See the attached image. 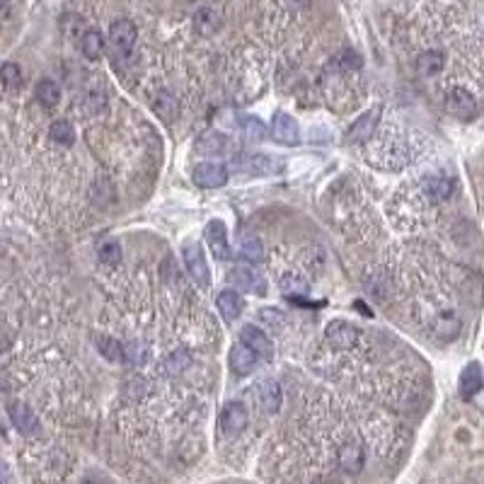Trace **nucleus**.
I'll list each match as a JSON object with an SVG mask.
<instances>
[{
    "label": "nucleus",
    "mask_w": 484,
    "mask_h": 484,
    "mask_svg": "<svg viewBox=\"0 0 484 484\" xmlns=\"http://www.w3.org/2000/svg\"><path fill=\"white\" fill-rule=\"evenodd\" d=\"M37 99L44 107H56L61 99V87L54 80H41L37 85Z\"/></svg>",
    "instance_id": "obj_29"
},
{
    "label": "nucleus",
    "mask_w": 484,
    "mask_h": 484,
    "mask_svg": "<svg viewBox=\"0 0 484 484\" xmlns=\"http://www.w3.org/2000/svg\"><path fill=\"white\" fill-rule=\"evenodd\" d=\"M216 305H218V312L223 315V320L226 322H233L238 320L242 315V310H245V303H242V296L238 291H233V288H226V291L218 293L216 298Z\"/></svg>",
    "instance_id": "obj_15"
},
{
    "label": "nucleus",
    "mask_w": 484,
    "mask_h": 484,
    "mask_svg": "<svg viewBox=\"0 0 484 484\" xmlns=\"http://www.w3.org/2000/svg\"><path fill=\"white\" fill-rule=\"evenodd\" d=\"M194 22H197V29L202 34H211L216 29V25H218V17H216V13L211 8H204V10H199V13L194 15Z\"/></svg>",
    "instance_id": "obj_35"
},
{
    "label": "nucleus",
    "mask_w": 484,
    "mask_h": 484,
    "mask_svg": "<svg viewBox=\"0 0 484 484\" xmlns=\"http://www.w3.org/2000/svg\"><path fill=\"white\" fill-rule=\"evenodd\" d=\"M240 128H242V136H245L247 141H264L267 138V126H264V121L259 119V116H242Z\"/></svg>",
    "instance_id": "obj_28"
},
{
    "label": "nucleus",
    "mask_w": 484,
    "mask_h": 484,
    "mask_svg": "<svg viewBox=\"0 0 484 484\" xmlns=\"http://www.w3.org/2000/svg\"><path fill=\"white\" fill-rule=\"evenodd\" d=\"M281 291L286 293L288 298H296V296L308 293V283H305L303 279H298V276H293V274H286L281 279Z\"/></svg>",
    "instance_id": "obj_32"
},
{
    "label": "nucleus",
    "mask_w": 484,
    "mask_h": 484,
    "mask_svg": "<svg viewBox=\"0 0 484 484\" xmlns=\"http://www.w3.org/2000/svg\"><path fill=\"white\" fill-rule=\"evenodd\" d=\"M324 339L334 349H351L358 339V329L346 320H332L324 327Z\"/></svg>",
    "instance_id": "obj_5"
},
{
    "label": "nucleus",
    "mask_w": 484,
    "mask_h": 484,
    "mask_svg": "<svg viewBox=\"0 0 484 484\" xmlns=\"http://www.w3.org/2000/svg\"><path fill=\"white\" fill-rule=\"evenodd\" d=\"M148 346L143 344V341H128V344H123V361H128L131 365H143L148 361Z\"/></svg>",
    "instance_id": "obj_30"
},
{
    "label": "nucleus",
    "mask_w": 484,
    "mask_h": 484,
    "mask_svg": "<svg viewBox=\"0 0 484 484\" xmlns=\"http://www.w3.org/2000/svg\"><path fill=\"white\" fill-rule=\"evenodd\" d=\"M228 279H230L233 286L242 288V291H252V293H259V296L267 291L264 279L252 267H233L228 271Z\"/></svg>",
    "instance_id": "obj_14"
},
{
    "label": "nucleus",
    "mask_w": 484,
    "mask_h": 484,
    "mask_svg": "<svg viewBox=\"0 0 484 484\" xmlns=\"http://www.w3.org/2000/svg\"><path fill=\"white\" fill-rule=\"evenodd\" d=\"M271 133L274 138L283 145H298L300 143V126L286 111H276L274 119H271Z\"/></svg>",
    "instance_id": "obj_7"
},
{
    "label": "nucleus",
    "mask_w": 484,
    "mask_h": 484,
    "mask_svg": "<svg viewBox=\"0 0 484 484\" xmlns=\"http://www.w3.org/2000/svg\"><path fill=\"white\" fill-rule=\"evenodd\" d=\"M257 400H259V405H262V409L267 412V414H276V412L281 409V405H283L281 385L276 380H271V378L259 380L257 383Z\"/></svg>",
    "instance_id": "obj_13"
},
{
    "label": "nucleus",
    "mask_w": 484,
    "mask_h": 484,
    "mask_svg": "<svg viewBox=\"0 0 484 484\" xmlns=\"http://www.w3.org/2000/svg\"><path fill=\"white\" fill-rule=\"evenodd\" d=\"M8 414H10V419H13L15 429L20 431V434L32 436V434H37V431H39V419H37V414L32 412V407L25 405V402H20V400H15V402L8 405Z\"/></svg>",
    "instance_id": "obj_9"
},
{
    "label": "nucleus",
    "mask_w": 484,
    "mask_h": 484,
    "mask_svg": "<svg viewBox=\"0 0 484 484\" xmlns=\"http://www.w3.org/2000/svg\"><path fill=\"white\" fill-rule=\"evenodd\" d=\"M228 150V138L221 131H206L202 138L197 141V153L199 155H223Z\"/></svg>",
    "instance_id": "obj_18"
},
{
    "label": "nucleus",
    "mask_w": 484,
    "mask_h": 484,
    "mask_svg": "<svg viewBox=\"0 0 484 484\" xmlns=\"http://www.w3.org/2000/svg\"><path fill=\"white\" fill-rule=\"evenodd\" d=\"M109 41H111V46H114V51H119V54H128L136 44V25L131 20L111 22Z\"/></svg>",
    "instance_id": "obj_12"
},
{
    "label": "nucleus",
    "mask_w": 484,
    "mask_h": 484,
    "mask_svg": "<svg viewBox=\"0 0 484 484\" xmlns=\"http://www.w3.org/2000/svg\"><path fill=\"white\" fill-rule=\"evenodd\" d=\"M247 422H250V412L242 402H228L221 412V429L226 434L235 436L240 431L247 429Z\"/></svg>",
    "instance_id": "obj_8"
},
{
    "label": "nucleus",
    "mask_w": 484,
    "mask_h": 484,
    "mask_svg": "<svg viewBox=\"0 0 484 484\" xmlns=\"http://www.w3.org/2000/svg\"><path fill=\"white\" fill-rule=\"evenodd\" d=\"M80 49L85 58H90V61H97L99 56H102L104 51V37L97 32V29H87L85 34H82L80 39Z\"/></svg>",
    "instance_id": "obj_22"
},
{
    "label": "nucleus",
    "mask_w": 484,
    "mask_h": 484,
    "mask_svg": "<svg viewBox=\"0 0 484 484\" xmlns=\"http://www.w3.org/2000/svg\"><path fill=\"white\" fill-rule=\"evenodd\" d=\"M189 365H192V356L180 349V351H172L167 358H165L163 370H165V375H180V373H185Z\"/></svg>",
    "instance_id": "obj_26"
},
{
    "label": "nucleus",
    "mask_w": 484,
    "mask_h": 484,
    "mask_svg": "<svg viewBox=\"0 0 484 484\" xmlns=\"http://www.w3.org/2000/svg\"><path fill=\"white\" fill-rule=\"evenodd\" d=\"M336 460H339V468L344 470L346 475H358L365 463V451L358 441H346V444L339 448Z\"/></svg>",
    "instance_id": "obj_11"
},
{
    "label": "nucleus",
    "mask_w": 484,
    "mask_h": 484,
    "mask_svg": "<svg viewBox=\"0 0 484 484\" xmlns=\"http://www.w3.org/2000/svg\"><path fill=\"white\" fill-rule=\"evenodd\" d=\"M444 66H446V56L441 51H424L417 58V70L422 75H436L444 70Z\"/></svg>",
    "instance_id": "obj_23"
},
{
    "label": "nucleus",
    "mask_w": 484,
    "mask_h": 484,
    "mask_svg": "<svg viewBox=\"0 0 484 484\" xmlns=\"http://www.w3.org/2000/svg\"><path fill=\"white\" fill-rule=\"evenodd\" d=\"M92 202L97 204V206H109L111 202H114V192H111V185L107 180H97L94 182V187H92Z\"/></svg>",
    "instance_id": "obj_33"
},
{
    "label": "nucleus",
    "mask_w": 484,
    "mask_h": 484,
    "mask_svg": "<svg viewBox=\"0 0 484 484\" xmlns=\"http://www.w3.org/2000/svg\"><path fill=\"white\" fill-rule=\"evenodd\" d=\"M228 167L226 165H221V163H202V165H197L194 167V172H192V180H194V185H199V187H204V189H218V187H223L228 182Z\"/></svg>",
    "instance_id": "obj_6"
},
{
    "label": "nucleus",
    "mask_w": 484,
    "mask_h": 484,
    "mask_svg": "<svg viewBox=\"0 0 484 484\" xmlns=\"http://www.w3.org/2000/svg\"><path fill=\"white\" fill-rule=\"evenodd\" d=\"M99 262H104V264H119V259H121V247H119V242L116 240H107V242H102L99 245Z\"/></svg>",
    "instance_id": "obj_34"
},
{
    "label": "nucleus",
    "mask_w": 484,
    "mask_h": 484,
    "mask_svg": "<svg viewBox=\"0 0 484 484\" xmlns=\"http://www.w3.org/2000/svg\"><path fill=\"white\" fill-rule=\"evenodd\" d=\"M446 109L448 114H453L460 121H470L477 116V99L475 94L465 87H453L446 97Z\"/></svg>",
    "instance_id": "obj_3"
},
{
    "label": "nucleus",
    "mask_w": 484,
    "mask_h": 484,
    "mask_svg": "<svg viewBox=\"0 0 484 484\" xmlns=\"http://www.w3.org/2000/svg\"><path fill=\"white\" fill-rule=\"evenodd\" d=\"M480 390H482V368H480V363H470L468 368L463 370V375H460V395H463L465 400H470Z\"/></svg>",
    "instance_id": "obj_19"
},
{
    "label": "nucleus",
    "mask_w": 484,
    "mask_h": 484,
    "mask_svg": "<svg viewBox=\"0 0 484 484\" xmlns=\"http://www.w3.org/2000/svg\"><path fill=\"white\" fill-rule=\"evenodd\" d=\"M230 167L235 170V172H242V175H252V177H259V175H271L276 172V165H274V158L269 155H240L235 165H230Z\"/></svg>",
    "instance_id": "obj_10"
},
{
    "label": "nucleus",
    "mask_w": 484,
    "mask_h": 484,
    "mask_svg": "<svg viewBox=\"0 0 484 484\" xmlns=\"http://www.w3.org/2000/svg\"><path fill=\"white\" fill-rule=\"evenodd\" d=\"M240 344L247 346L252 353H257L259 361H271V358H274V344H271L269 334L259 327L245 324V327L240 329Z\"/></svg>",
    "instance_id": "obj_4"
},
{
    "label": "nucleus",
    "mask_w": 484,
    "mask_h": 484,
    "mask_svg": "<svg viewBox=\"0 0 484 484\" xmlns=\"http://www.w3.org/2000/svg\"><path fill=\"white\" fill-rule=\"evenodd\" d=\"M257 365H259L257 353H252L247 346L238 344L230 349V368H233L235 375H250Z\"/></svg>",
    "instance_id": "obj_17"
},
{
    "label": "nucleus",
    "mask_w": 484,
    "mask_h": 484,
    "mask_svg": "<svg viewBox=\"0 0 484 484\" xmlns=\"http://www.w3.org/2000/svg\"><path fill=\"white\" fill-rule=\"evenodd\" d=\"M257 317H259V322L269 329V332H281V329L286 327V315L276 308H262L257 312Z\"/></svg>",
    "instance_id": "obj_31"
},
{
    "label": "nucleus",
    "mask_w": 484,
    "mask_h": 484,
    "mask_svg": "<svg viewBox=\"0 0 484 484\" xmlns=\"http://www.w3.org/2000/svg\"><path fill=\"white\" fill-rule=\"evenodd\" d=\"M49 138L54 141V143H58V145H73V141H75L73 123L63 121V119L54 121V123H51V128H49Z\"/></svg>",
    "instance_id": "obj_27"
},
{
    "label": "nucleus",
    "mask_w": 484,
    "mask_h": 484,
    "mask_svg": "<svg viewBox=\"0 0 484 484\" xmlns=\"http://www.w3.org/2000/svg\"><path fill=\"white\" fill-rule=\"evenodd\" d=\"M182 257H185V264H187L189 276H192V279L197 281L202 288H209L211 271H209V262H206L202 242L192 240V238L185 240V242H182Z\"/></svg>",
    "instance_id": "obj_1"
},
{
    "label": "nucleus",
    "mask_w": 484,
    "mask_h": 484,
    "mask_svg": "<svg viewBox=\"0 0 484 484\" xmlns=\"http://www.w3.org/2000/svg\"><path fill=\"white\" fill-rule=\"evenodd\" d=\"M153 111L160 116L163 121L172 123L177 119V102L170 92H158L155 99H153Z\"/></svg>",
    "instance_id": "obj_24"
},
{
    "label": "nucleus",
    "mask_w": 484,
    "mask_h": 484,
    "mask_svg": "<svg viewBox=\"0 0 484 484\" xmlns=\"http://www.w3.org/2000/svg\"><path fill=\"white\" fill-rule=\"evenodd\" d=\"M240 255L245 257V259H250V262H262V259H264V245H262V240H259L257 235L245 233L240 238Z\"/></svg>",
    "instance_id": "obj_25"
},
{
    "label": "nucleus",
    "mask_w": 484,
    "mask_h": 484,
    "mask_svg": "<svg viewBox=\"0 0 484 484\" xmlns=\"http://www.w3.org/2000/svg\"><path fill=\"white\" fill-rule=\"evenodd\" d=\"M375 128H378V111H368V114L358 116L353 121V126L346 131V141L349 143H365V141L373 138Z\"/></svg>",
    "instance_id": "obj_16"
},
{
    "label": "nucleus",
    "mask_w": 484,
    "mask_h": 484,
    "mask_svg": "<svg viewBox=\"0 0 484 484\" xmlns=\"http://www.w3.org/2000/svg\"><path fill=\"white\" fill-rule=\"evenodd\" d=\"M0 80L5 82L8 87H20V82H22V70L17 63H3L0 66Z\"/></svg>",
    "instance_id": "obj_36"
},
{
    "label": "nucleus",
    "mask_w": 484,
    "mask_h": 484,
    "mask_svg": "<svg viewBox=\"0 0 484 484\" xmlns=\"http://www.w3.org/2000/svg\"><path fill=\"white\" fill-rule=\"evenodd\" d=\"M424 192H427V197L434 199V202H446V199L453 194V180H448V177H429V180L424 182Z\"/></svg>",
    "instance_id": "obj_20"
},
{
    "label": "nucleus",
    "mask_w": 484,
    "mask_h": 484,
    "mask_svg": "<svg viewBox=\"0 0 484 484\" xmlns=\"http://www.w3.org/2000/svg\"><path fill=\"white\" fill-rule=\"evenodd\" d=\"M94 346H97L99 353H102L107 361H114V363L123 361V344H121V341H116L114 336L97 334V336H94Z\"/></svg>",
    "instance_id": "obj_21"
},
{
    "label": "nucleus",
    "mask_w": 484,
    "mask_h": 484,
    "mask_svg": "<svg viewBox=\"0 0 484 484\" xmlns=\"http://www.w3.org/2000/svg\"><path fill=\"white\" fill-rule=\"evenodd\" d=\"M13 346V334H8L5 329H0V353H5Z\"/></svg>",
    "instance_id": "obj_37"
},
{
    "label": "nucleus",
    "mask_w": 484,
    "mask_h": 484,
    "mask_svg": "<svg viewBox=\"0 0 484 484\" xmlns=\"http://www.w3.org/2000/svg\"><path fill=\"white\" fill-rule=\"evenodd\" d=\"M204 238H206V245H209V252L218 259V262H226V259H230L228 228H226V223H223L221 218H214V221L206 223Z\"/></svg>",
    "instance_id": "obj_2"
}]
</instances>
